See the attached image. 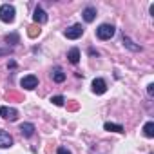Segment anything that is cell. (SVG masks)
I'll return each mask as SVG.
<instances>
[{
    "instance_id": "obj_12",
    "label": "cell",
    "mask_w": 154,
    "mask_h": 154,
    "mask_svg": "<svg viewBox=\"0 0 154 154\" xmlns=\"http://www.w3.org/2000/svg\"><path fill=\"white\" fill-rule=\"evenodd\" d=\"M67 58H69L71 63H78V62H80V49H78V47H72V49L69 51Z\"/></svg>"
},
{
    "instance_id": "obj_1",
    "label": "cell",
    "mask_w": 154,
    "mask_h": 154,
    "mask_svg": "<svg viewBox=\"0 0 154 154\" xmlns=\"http://www.w3.org/2000/svg\"><path fill=\"white\" fill-rule=\"evenodd\" d=\"M114 33H116V27H114L112 24H102V26L96 29V36H98L100 40H111V38L114 36Z\"/></svg>"
},
{
    "instance_id": "obj_20",
    "label": "cell",
    "mask_w": 154,
    "mask_h": 154,
    "mask_svg": "<svg viewBox=\"0 0 154 154\" xmlns=\"http://www.w3.org/2000/svg\"><path fill=\"white\" fill-rule=\"evenodd\" d=\"M56 154H71V150H67L65 147H58V150H56Z\"/></svg>"
},
{
    "instance_id": "obj_18",
    "label": "cell",
    "mask_w": 154,
    "mask_h": 154,
    "mask_svg": "<svg viewBox=\"0 0 154 154\" xmlns=\"http://www.w3.org/2000/svg\"><path fill=\"white\" fill-rule=\"evenodd\" d=\"M6 42H11V44H18V35H17V33L6 35Z\"/></svg>"
},
{
    "instance_id": "obj_8",
    "label": "cell",
    "mask_w": 154,
    "mask_h": 154,
    "mask_svg": "<svg viewBox=\"0 0 154 154\" xmlns=\"http://www.w3.org/2000/svg\"><path fill=\"white\" fill-rule=\"evenodd\" d=\"M13 147V136L6 131H0V149H9Z\"/></svg>"
},
{
    "instance_id": "obj_4",
    "label": "cell",
    "mask_w": 154,
    "mask_h": 154,
    "mask_svg": "<svg viewBox=\"0 0 154 154\" xmlns=\"http://www.w3.org/2000/svg\"><path fill=\"white\" fill-rule=\"evenodd\" d=\"M0 116H2V118H6V120H9V122H15V120L18 118V111H17L15 107L2 105V107H0Z\"/></svg>"
},
{
    "instance_id": "obj_2",
    "label": "cell",
    "mask_w": 154,
    "mask_h": 154,
    "mask_svg": "<svg viewBox=\"0 0 154 154\" xmlns=\"http://www.w3.org/2000/svg\"><path fill=\"white\" fill-rule=\"evenodd\" d=\"M0 20L6 22V24H11L15 20V8L11 4H2L0 6Z\"/></svg>"
},
{
    "instance_id": "obj_14",
    "label": "cell",
    "mask_w": 154,
    "mask_h": 154,
    "mask_svg": "<svg viewBox=\"0 0 154 154\" xmlns=\"http://www.w3.org/2000/svg\"><path fill=\"white\" fill-rule=\"evenodd\" d=\"M103 129H105V131H112V132H123V125H120V123H111V122L103 123Z\"/></svg>"
},
{
    "instance_id": "obj_11",
    "label": "cell",
    "mask_w": 154,
    "mask_h": 154,
    "mask_svg": "<svg viewBox=\"0 0 154 154\" xmlns=\"http://www.w3.org/2000/svg\"><path fill=\"white\" fill-rule=\"evenodd\" d=\"M51 76H53V80H54L56 84H62V82L65 80V72L62 71V67H54L53 72H51Z\"/></svg>"
},
{
    "instance_id": "obj_13",
    "label": "cell",
    "mask_w": 154,
    "mask_h": 154,
    "mask_svg": "<svg viewBox=\"0 0 154 154\" xmlns=\"http://www.w3.org/2000/svg\"><path fill=\"white\" fill-rule=\"evenodd\" d=\"M123 45H125L127 49H131V51H134V53H138V51H141V47H140V45H136V44H134V42H132V40H131L129 36H125V35H123Z\"/></svg>"
},
{
    "instance_id": "obj_9",
    "label": "cell",
    "mask_w": 154,
    "mask_h": 154,
    "mask_svg": "<svg viewBox=\"0 0 154 154\" xmlns=\"http://www.w3.org/2000/svg\"><path fill=\"white\" fill-rule=\"evenodd\" d=\"M82 17H84V20L89 24V22H93L94 18H96V8H93V6H89V8H85L84 9V13H82Z\"/></svg>"
},
{
    "instance_id": "obj_16",
    "label": "cell",
    "mask_w": 154,
    "mask_h": 154,
    "mask_svg": "<svg viewBox=\"0 0 154 154\" xmlns=\"http://www.w3.org/2000/svg\"><path fill=\"white\" fill-rule=\"evenodd\" d=\"M27 35H29L31 38H36V36L40 35V26H29V27H27Z\"/></svg>"
},
{
    "instance_id": "obj_17",
    "label": "cell",
    "mask_w": 154,
    "mask_h": 154,
    "mask_svg": "<svg viewBox=\"0 0 154 154\" xmlns=\"http://www.w3.org/2000/svg\"><path fill=\"white\" fill-rule=\"evenodd\" d=\"M51 102H53L54 105H58V107H62V105L65 103V98H63V96H53V98H51Z\"/></svg>"
},
{
    "instance_id": "obj_6",
    "label": "cell",
    "mask_w": 154,
    "mask_h": 154,
    "mask_svg": "<svg viewBox=\"0 0 154 154\" xmlns=\"http://www.w3.org/2000/svg\"><path fill=\"white\" fill-rule=\"evenodd\" d=\"M33 20H35V24H38V26H42V24H45V22H47V13L42 9V6H36V8H35Z\"/></svg>"
},
{
    "instance_id": "obj_7",
    "label": "cell",
    "mask_w": 154,
    "mask_h": 154,
    "mask_svg": "<svg viewBox=\"0 0 154 154\" xmlns=\"http://www.w3.org/2000/svg\"><path fill=\"white\" fill-rule=\"evenodd\" d=\"M107 91V84L103 78H94L93 80V93L94 94H103Z\"/></svg>"
},
{
    "instance_id": "obj_3",
    "label": "cell",
    "mask_w": 154,
    "mask_h": 154,
    "mask_svg": "<svg viewBox=\"0 0 154 154\" xmlns=\"http://www.w3.org/2000/svg\"><path fill=\"white\" fill-rule=\"evenodd\" d=\"M82 35H84V26L82 24H74L69 29H65V38H69V40H78Z\"/></svg>"
},
{
    "instance_id": "obj_15",
    "label": "cell",
    "mask_w": 154,
    "mask_h": 154,
    "mask_svg": "<svg viewBox=\"0 0 154 154\" xmlns=\"http://www.w3.org/2000/svg\"><path fill=\"white\" fill-rule=\"evenodd\" d=\"M143 134H145L147 138H152V136H154V122H147V123L143 125Z\"/></svg>"
},
{
    "instance_id": "obj_5",
    "label": "cell",
    "mask_w": 154,
    "mask_h": 154,
    "mask_svg": "<svg viewBox=\"0 0 154 154\" xmlns=\"http://www.w3.org/2000/svg\"><path fill=\"white\" fill-rule=\"evenodd\" d=\"M20 85L24 87V89H27V91H31V89H35V87H38V78L35 74H27V76H24V78L20 80Z\"/></svg>"
},
{
    "instance_id": "obj_10",
    "label": "cell",
    "mask_w": 154,
    "mask_h": 154,
    "mask_svg": "<svg viewBox=\"0 0 154 154\" xmlns=\"http://www.w3.org/2000/svg\"><path fill=\"white\" fill-rule=\"evenodd\" d=\"M35 131H36L35 123H22V125H20V132H22L26 138H31V136L35 134Z\"/></svg>"
},
{
    "instance_id": "obj_19",
    "label": "cell",
    "mask_w": 154,
    "mask_h": 154,
    "mask_svg": "<svg viewBox=\"0 0 154 154\" xmlns=\"http://www.w3.org/2000/svg\"><path fill=\"white\" fill-rule=\"evenodd\" d=\"M147 93H149V96H154V84L147 85Z\"/></svg>"
}]
</instances>
